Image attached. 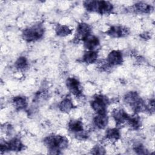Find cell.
<instances>
[{"instance_id":"4fadbf2b","label":"cell","mask_w":155,"mask_h":155,"mask_svg":"<svg viewBox=\"0 0 155 155\" xmlns=\"http://www.w3.org/2000/svg\"><path fill=\"white\" fill-rule=\"evenodd\" d=\"M93 122L98 128L104 129L108 122V117L107 113L105 114H96L93 118Z\"/></svg>"},{"instance_id":"8fae6325","label":"cell","mask_w":155,"mask_h":155,"mask_svg":"<svg viewBox=\"0 0 155 155\" xmlns=\"http://www.w3.org/2000/svg\"><path fill=\"white\" fill-rule=\"evenodd\" d=\"M84 47L87 50H94L99 45V40L94 35H89L84 41Z\"/></svg>"},{"instance_id":"3957f363","label":"cell","mask_w":155,"mask_h":155,"mask_svg":"<svg viewBox=\"0 0 155 155\" xmlns=\"http://www.w3.org/2000/svg\"><path fill=\"white\" fill-rule=\"evenodd\" d=\"M84 5L87 10L96 12L101 15L108 13L113 8L112 4L105 1H86Z\"/></svg>"},{"instance_id":"30bf717a","label":"cell","mask_w":155,"mask_h":155,"mask_svg":"<svg viewBox=\"0 0 155 155\" xmlns=\"http://www.w3.org/2000/svg\"><path fill=\"white\" fill-rule=\"evenodd\" d=\"M111 115L117 124H122L127 122L129 115L122 108H116L111 112Z\"/></svg>"},{"instance_id":"277c9868","label":"cell","mask_w":155,"mask_h":155,"mask_svg":"<svg viewBox=\"0 0 155 155\" xmlns=\"http://www.w3.org/2000/svg\"><path fill=\"white\" fill-rule=\"evenodd\" d=\"M44 33V28L41 24H35L25 28L22 32L23 39L27 42H32L41 39Z\"/></svg>"},{"instance_id":"2e32d148","label":"cell","mask_w":155,"mask_h":155,"mask_svg":"<svg viewBox=\"0 0 155 155\" xmlns=\"http://www.w3.org/2000/svg\"><path fill=\"white\" fill-rule=\"evenodd\" d=\"M97 56L95 50H87L82 56V61L86 64H93L97 61Z\"/></svg>"},{"instance_id":"9c48e42d","label":"cell","mask_w":155,"mask_h":155,"mask_svg":"<svg viewBox=\"0 0 155 155\" xmlns=\"http://www.w3.org/2000/svg\"><path fill=\"white\" fill-rule=\"evenodd\" d=\"M66 85L73 94L76 96L81 95V90L80 83L77 79L74 78H68L66 81Z\"/></svg>"},{"instance_id":"44dd1931","label":"cell","mask_w":155,"mask_h":155,"mask_svg":"<svg viewBox=\"0 0 155 155\" xmlns=\"http://www.w3.org/2000/svg\"><path fill=\"white\" fill-rule=\"evenodd\" d=\"M56 33L59 36H66L71 33V30L67 25H58L56 27Z\"/></svg>"},{"instance_id":"5b68a950","label":"cell","mask_w":155,"mask_h":155,"mask_svg":"<svg viewBox=\"0 0 155 155\" xmlns=\"http://www.w3.org/2000/svg\"><path fill=\"white\" fill-rule=\"evenodd\" d=\"M108 103V99L107 97L98 94L94 97L91 102V106L92 109L96 114H105L107 113V108Z\"/></svg>"},{"instance_id":"ffe728a7","label":"cell","mask_w":155,"mask_h":155,"mask_svg":"<svg viewBox=\"0 0 155 155\" xmlns=\"http://www.w3.org/2000/svg\"><path fill=\"white\" fill-rule=\"evenodd\" d=\"M106 138L111 141H116L120 137V133L117 128H110L106 131Z\"/></svg>"},{"instance_id":"603a6c76","label":"cell","mask_w":155,"mask_h":155,"mask_svg":"<svg viewBox=\"0 0 155 155\" xmlns=\"http://www.w3.org/2000/svg\"><path fill=\"white\" fill-rule=\"evenodd\" d=\"M134 151L137 154H147V152L143 145H142L140 143H137L134 146Z\"/></svg>"},{"instance_id":"7a4b0ae2","label":"cell","mask_w":155,"mask_h":155,"mask_svg":"<svg viewBox=\"0 0 155 155\" xmlns=\"http://www.w3.org/2000/svg\"><path fill=\"white\" fill-rule=\"evenodd\" d=\"M124 102L128 104L136 113L142 112L147 110V106L145 103L136 91H130L127 93L124 96Z\"/></svg>"},{"instance_id":"5bb4252c","label":"cell","mask_w":155,"mask_h":155,"mask_svg":"<svg viewBox=\"0 0 155 155\" xmlns=\"http://www.w3.org/2000/svg\"><path fill=\"white\" fill-rule=\"evenodd\" d=\"M134 9L136 11L141 13H149L153 10L151 5L143 2H139L134 4Z\"/></svg>"},{"instance_id":"d6986e66","label":"cell","mask_w":155,"mask_h":155,"mask_svg":"<svg viewBox=\"0 0 155 155\" xmlns=\"http://www.w3.org/2000/svg\"><path fill=\"white\" fill-rule=\"evenodd\" d=\"M127 122H128L129 126L134 130L139 128L141 126L140 118L136 114L133 115L131 116H130Z\"/></svg>"},{"instance_id":"52a82bcc","label":"cell","mask_w":155,"mask_h":155,"mask_svg":"<svg viewBox=\"0 0 155 155\" xmlns=\"http://www.w3.org/2000/svg\"><path fill=\"white\" fill-rule=\"evenodd\" d=\"M123 62V56L121 51L119 50H113L108 55L107 63L109 66L120 65Z\"/></svg>"},{"instance_id":"ac0fdd59","label":"cell","mask_w":155,"mask_h":155,"mask_svg":"<svg viewBox=\"0 0 155 155\" xmlns=\"http://www.w3.org/2000/svg\"><path fill=\"white\" fill-rule=\"evenodd\" d=\"M74 108L73 104L69 97L64 99L59 105V108L62 112L68 113Z\"/></svg>"},{"instance_id":"e0dca14e","label":"cell","mask_w":155,"mask_h":155,"mask_svg":"<svg viewBox=\"0 0 155 155\" xmlns=\"http://www.w3.org/2000/svg\"><path fill=\"white\" fill-rule=\"evenodd\" d=\"M13 105L16 108V109L18 110H23L27 106V101L25 97L24 96H15L12 101Z\"/></svg>"},{"instance_id":"6da1fadb","label":"cell","mask_w":155,"mask_h":155,"mask_svg":"<svg viewBox=\"0 0 155 155\" xmlns=\"http://www.w3.org/2000/svg\"><path fill=\"white\" fill-rule=\"evenodd\" d=\"M44 142L51 154L59 153V151L67 148L68 144V141L65 137L58 134H51L47 136Z\"/></svg>"},{"instance_id":"7402d4cb","label":"cell","mask_w":155,"mask_h":155,"mask_svg":"<svg viewBox=\"0 0 155 155\" xmlns=\"http://www.w3.org/2000/svg\"><path fill=\"white\" fill-rule=\"evenodd\" d=\"M15 67L20 70H24L28 66V62L25 57L19 58L15 63Z\"/></svg>"},{"instance_id":"ba28073f","label":"cell","mask_w":155,"mask_h":155,"mask_svg":"<svg viewBox=\"0 0 155 155\" xmlns=\"http://www.w3.org/2000/svg\"><path fill=\"white\" fill-rule=\"evenodd\" d=\"M106 33L113 38H120L128 35L129 30L122 26H112L106 31Z\"/></svg>"},{"instance_id":"9a60e30c","label":"cell","mask_w":155,"mask_h":155,"mask_svg":"<svg viewBox=\"0 0 155 155\" xmlns=\"http://www.w3.org/2000/svg\"><path fill=\"white\" fill-rule=\"evenodd\" d=\"M68 127L73 133H79L83 131V123L79 120H71L68 124Z\"/></svg>"},{"instance_id":"cb8c5ba5","label":"cell","mask_w":155,"mask_h":155,"mask_svg":"<svg viewBox=\"0 0 155 155\" xmlns=\"http://www.w3.org/2000/svg\"><path fill=\"white\" fill-rule=\"evenodd\" d=\"M91 153L94 154H105V149L102 146L96 145L91 150Z\"/></svg>"},{"instance_id":"7c38bea8","label":"cell","mask_w":155,"mask_h":155,"mask_svg":"<svg viewBox=\"0 0 155 155\" xmlns=\"http://www.w3.org/2000/svg\"><path fill=\"white\" fill-rule=\"evenodd\" d=\"M5 145L7 151H19L24 148L22 142L18 138H13L8 142H5Z\"/></svg>"},{"instance_id":"8992f818","label":"cell","mask_w":155,"mask_h":155,"mask_svg":"<svg viewBox=\"0 0 155 155\" xmlns=\"http://www.w3.org/2000/svg\"><path fill=\"white\" fill-rule=\"evenodd\" d=\"M91 27L86 23H80L78 25L75 39L78 41L82 40V41L91 34Z\"/></svg>"}]
</instances>
